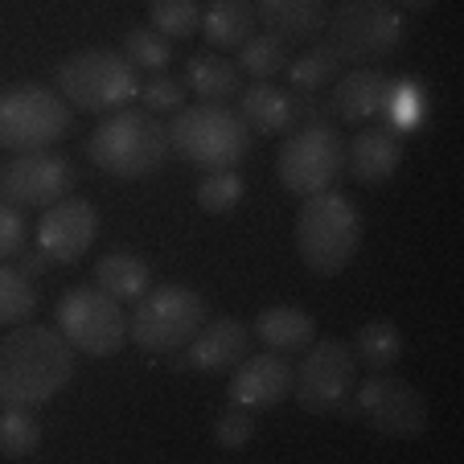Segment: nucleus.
Masks as SVG:
<instances>
[{
    "instance_id": "nucleus-9",
    "label": "nucleus",
    "mask_w": 464,
    "mask_h": 464,
    "mask_svg": "<svg viewBox=\"0 0 464 464\" xmlns=\"http://www.w3.org/2000/svg\"><path fill=\"white\" fill-rule=\"evenodd\" d=\"M66 131H71V103L58 91L42 87V82H21L0 95V144L5 149H53Z\"/></svg>"
},
{
    "instance_id": "nucleus-17",
    "label": "nucleus",
    "mask_w": 464,
    "mask_h": 464,
    "mask_svg": "<svg viewBox=\"0 0 464 464\" xmlns=\"http://www.w3.org/2000/svg\"><path fill=\"white\" fill-rule=\"evenodd\" d=\"M403 165V140L391 128H366L358 131L345 149V173L358 185H382Z\"/></svg>"
},
{
    "instance_id": "nucleus-24",
    "label": "nucleus",
    "mask_w": 464,
    "mask_h": 464,
    "mask_svg": "<svg viewBox=\"0 0 464 464\" xmlns=\"http://www.w3.org/2000/svg\"><path fill=\"white\" fill-rule=\"evenodd\" d=\"M95 280H99V288H103L107 296H115V300H140L144 292L152 288L149 263H144L140 255H128V251L103 255L99 267H95Z\"/></svg>"
},
{
    "instance_id": "nucleus-8",
    "label": "nucleus",
    "mask_w": 464,
    "mask_h": 464,
    "mask_svg": "<svg viewBox=\"0 0 464 464\" xmlns=\"http://www.w3.org/2000/svg\"><path fill=\"white\" fill-rule=\"evenodd\" d=\"M276 173H280L284 189L296 198L334 189L337 177L345 173V144L334 131V123H296L276 152Z\"/></svg>"
},
{
    "instance_id": "nucleus-11",
    "label": "nucleus",
    "mask_w": 464,
    "mask_h": 464,
    "mask_svg": "<svg viewBox=\"0 0 464 464\" xmlns=\"http://www.w3.org/2000/svg\"><path fill=\"white\" fill-rule=\"evenodd\" d=\"M358 382V358L345 342L337 337H324V342H313L308 353L300 358V370L292 378V394L296 403L313 415H329L345 394Z\"/></svg>"
},
{
    "instance_id": "nucleus-3",
    "label": "nucleus",
    "mask_w": 464,
    "mask_h": 464,
    "mask_svg": "<svg viewBox=\"0 0 464 464\" xmlns=\"http://www.w3.org/2000/svg\"><path fill=\"white\" fill-rule=\"evenodd\" d=\"M87 157L95 169L120 181H140L152 177L169 157V128L152 111L120 107L87 136Z\"/></svg>"
},
{
    "instance_id": "nucleus-6",
    "label": "nucleus",
    "mask_w": 464,
    "mask_h": 464,
    "mask_svg": "<svg viewBox=\"0 0 464 464\" xmlns=\"http://www.w3.org/2000/svg\"><path fill=\"white\" fill-rule=\"evenodd\" d=\"M53 79H58V95L66 103L91 115H111L136 103V95H140V71L120 50H107V45L71 53L66 62H58Z\"/></svg>"
},
{
    "instance_id": "nucleus-37",
    "label": "nucleus",
    "mask_w": 464,
    "mask_h": 464,
    "mask_svg": "<svg viewBox=\"0 0 464 464\" xmlns=\"http://www.w3.org/2000/svg\"><path fill=\"white\" fill-rule=\"evenodd\" d=\"M403 9H411V13H428V9H436L440 0H399Z\"/></svg>"
},
{
    "instance_id": "nucleus-21",
    "label": "nucleus",
    "mask_w": 464,
    "mask_h": 464,
    "mask_svg": "<svg viewBox=\"0 0 464 464\" xmlns=\"http://www.w3.org/2000/svg\"><path fill=\"white\" fill-rule=\"evenodd\" d=\"M255 337L276 353H296V350H308V345L316 342V321L304 313V308L272 304L255 316Z\"/></svg>"
},
{
    "instance_id": "nucleus-12",
    "label": "nucleus",
    "mask_w": 464,
    "mask_h": 464,
    "mask_svg": "<svg viewBox=\"0 0 464 464\" xmlns=\"http://www.w3.org/2000/svg\"><path fill=\"white\" fill-rule=\"evenodd\" d=\"M362 420H370V428L386 440H420L428 428V403L403 378H391L386 370H374V378L358 386L353 394Z\"/></svg>"
},
{
    "instance_id": "nucleus-31",
    "label": "nucleus",
    "mask_w": 464,
    "mask_h": 464,
    "mask_svg": "<svg viewBox=\"0 0 464 464\" xmlns=\"http://www.w3.org/2000/svg\"><path fill=\"white\" fill-rule=\"evenodd\" d=\"M243 193H246V185L235 169H214V173H206L198 181V206L206 214H230L243 202Z\"/></svg>"
},
{
    "instance_id": "nucleus-27",
    "label": "nucleus",
    "mask_w": 464,
    "mask_h": 464,
    "mask_svg": "<svg viewBox=\"0 0 464 464\" xmlns=\"http://www.w3.org/2000/svg\"><path fill=\"white\" fill-rule=\"evenodd\" d=\"M42 448V423L34 420V407H0V456L25 460Z\"/></svg>"
},
{
    "instance_id": "nucleus-15",
    "label": "nucleus",
    "mask_w": 464,
    "mask_h": 464,
    "mask_svg": "<svg viewBox=\"0 0 464 464\" xmlns=\"http://www.w3.org/2000/svg\"><path fill=\"white\" fill-rule=\"evenodd\" d=\"M292 362L284 353H259V358H243L230 378V403L263 411V407H280L292 394Z\"/></svg>"
},
{
    "instance_id": "nucleus-5",
    "label": "nucleus",
    "mask_w": 464,
    "mask_h": 464,
    "mask_svg": "<svg viewBox=\"0 0 464 464\" xmlns=\"http://www.w3.org/2000/svg\"><path fill=\"white\" fill-rule=\"evenodd\" d=\"M251 128L227 103H193L173 111L169 123V149L193 169H235L251 152Z\"/></svg>"
},
{
    "instance_id": "nucleus-20",
    "label": "nucleus",
    "mask_w": 464,
    "mask_h": 464,
    "mask_svg": "<svg viewBox=\"0 0 464 464\" xmlns=\"http://www.w3.org/2000/svg\"><path fill=\"white\" fill-rule=\"evenodd\" d=\"M238 115L251 128V136H280V131L296 128V95L272 87V82H255V87L238 91Z\"/></svg>"
},
{
    "instance_id": "nucleus-30",
    "label": "nucleus",
    "mask_w": 464,
    "mask_h": 464,
    "mask_svg": "<svg viewBox=\"0 0 464 464\" xmlns=\"http://www.w3.org/2000/svg\"><path fill=\"white\" fill-rule=\"evenodd\" d=\"M149 17H152L157 34L177 42V37L198 34V25H202V5H198V0H149Z\"/></svg>"
},
{
    "instance_id": "nucleus-4",
    "label": "nucleus",
    "mask_w": 464,
    "mask_h": 464,
    "mask_svg": "<svg viewBox=\"0 0 464 464\" xmlns=\"http://www.w3.org/2000/svg\"><path fill=\"white\" fill-rule=\"evenodd\" d=\"M362 246V214L337 189L304 198L296 214V251L308 272L342 276Z\"/></svg>"
},
{
    "instance_id": "nucleus-14",
    "label": "nucleus",
    "mask_w": 464,
    "mask_h": 464,
    "mask_svg": "<svg viewBox=\"0 0 464 464\" xmlns=\"http://www.w3.org/2000/svg\"><path fill=\"white\" fill-rule=\"evenodd\" d=\"M99 235V210L74 193H66L62 202L45 206L42 222H37V246L50 255V263H79L91 251Z\"/></svg>"
},
{
    "instance_id": "nucleus-34",
    "label": "nucleus",
    "mask_w": 464,
    "mask_h": 464,
    "mask_svg": "<svg viewBox=\"0 0 464 464\" xmlns=\"http://www.w3.org/2000/svg\"><path fill=\"white\" fill-rule=\"evenodd\" d=\"M140 99H144V111H181L185 107V82L173 79V74L157 71L149 82L140 87Z\"/></svg>"
},
{
    "instance_id": "nucleus-2",
    "label": "nucleus",
    "mask_w": 464,
    "mask_h": 464,
    "mask_svg": "<svg viewBox=\"0 0 464 464\" xmlns=\"http://www.w3.org/2000/svg\"><path fill=\"white\" fill-rule=\"evenodd\" d=\"M342 66H378L407 42V17L391 0H345L316 37Z\"/></svg>"
},
{
    "instance_id": "nucleus-25",
    "label": "nucleus",
    "mask_w": 464,
    "mask_h": 464,
    "mask_svg": "<svg viewBox=\"0 0 464 464\" xmlns=\"http://www.w3.org/2000/svg\"><path fill=\"white\" fill-rule=\"evenodd\" d=\"M353 358L358 366H370V370H391L394 362L403 358V334H399V324L391 321H366L353 334Z\"/></svg>"
},
{
    "instance_id": "nucleus-1",
    "label": "nucleus",
    "mask_w": 464,
    "mask_h": 464,
    "mask_svg": "<svg viewBox=\"0 0 464 464\" xmlns=\"http://www.w3.org/2000/svg\"><path fill=\"white\" fill-rule=\"evenodd\" d=\"M74 378V345L45 324L0 337V407H45Z\"/></svg>"
},
{
    "instance_id": "nucleus-26",
    "label": "nucleus",
    "mask_w": 464,
    "mask_h": 464,
    "mask_svg": "<svg viewBox=\"0 0 464 464\" xmlns=\"http://www.w3.org/2000/svg\"><path fill=\"white\" fill-rule=\"evenodd\" d=\"M243 74H251L255 82H272L276 74H284L288 66V42H280L276 34H251L243 45H238V62H235Z\"/></svg>"
},
{
    "instance_id": "nucleus-36",
    "label": "nucleus",
    "mask_w": 464,
    "mask_h": 464,
    "mask_svg": "<svg viewBox=\"0 0 464 464\" xmlns=\"http://www.w3.org/2000/svg\"><path fill=\"white\" fill-rule=\"evenodd\" d=\"M45 267H50V255H45L42 246H37V251H21V272H25L29 280H34V276H42Z\"/></svg>"
},
{
    "instance_id": "nucleus-22",
    "label": "nucleus",
    "mask_w": 464,
    "mask_h": 464,
    "mask_svg": "<svg viewBox=\"0 0 464 464\" xmlns=\"http://www.w3.org/2000/svg\"><path fill=\"white\" fill-rule=\"evenodd\" d=\"M181 82L202 103H227V99H235L243 91V71H238L235 62L218 58V53H198V58L185 62Z\"/></svg>"
},
{
    "instance_id": "nucleus-33",
    "label": "nucleus",
    "mask_w": 464,
    "mask_h": 464,
    "mask_svg": "<svg viewBox=\"0 0 464 464\" xmlns=\"http://www.w3.org/2000/svg\"><path fill=\"white\" fill-rule=\"evenodd\" d=\"M255 436V415L251 407H238L230 403L227 411L214 420V444L222 448V452H238V448H246Z\"/></svg>"
},
{
    "instance_id": "nucleus-28",
    "label": "nucleus",
    "mask_w": 464,
    "mask_h": 464,
    "mask_svg": "<svg viewBox=\"0 0 464 464\" xmlns=\"http://www.w3.org/2000/svg\"><path fill=\"white\" fill-rule=\"evenodd\" d=\"M37 313V288L21 267H9L0 259V329L5 324H25Z\"/></svg>"
},
{
    "instance_id": "nucleus-10",
    "label": "nucleus",
    "mask_w": 464,
    "mask_h": 464,
    "mask_svg": "<svg viewBox=\"0 0 464 464\" xmlns=\"http://www.w3.org/2000/svg\"><path fill=\"white\" fill-rule=\"evenodd\" d=\"M53 316H58V334L79 353L111 358V353H120L128 345V313L103 288L62 292L58 304H53Z\"/></svg>"
},
{
    "instance_id": "nucleus-23",
    "label": "nucleus",
    "mask_w": 464,
    "mask_h": 464,
    "mask_svg": "<svg viewBox=\"0 0 464 464\" xmlns=\"http://www.w3.org/2000/svg\"><path fill=\"white\" fill-rule=\"evenodd\" d=\"M198 29L214 50H238L255 34V5L251 0H210Z\"/></svg>"
},
{
    "instance_id": "nucleus-32",
    "label": "nucleus",
    "mask_w": 464,
    "mask_h": 464,
    "mask_svg": "<svg viewBox=\"0 0 464 464\" xmlns=\"http://www.w3.org/2000/svg\"><path fill=\"white\" fill-rule=\"evenodd\" d=\"M337 66H342V62H337L334 53L316 42L304 58L288 62V66H284V74L292 79V87H296V91H321V87H329V82L337 79Z\"/></svg>"
},
{
    "instance_id": "nucleus-29",
    "label": "nucleus",
    "mask_w": 464,
    "mask_h": 464,
    "mask_svg": "<svg viewBox=\"0 0 464 464\" xmlns=\"http://www.w3.org/2000/svg\"><path fill=\"white\" fill-rule=\"evenodd\" d=\"M120 53L136 66V71H165L169 62H173V53H177V45L169 42L165 34H157V29H128L123 34V45H120Z\"/></svg>"
},
{
    "instance_id": "nucleus-16",
    "label": "nucleus",
    "mask_w": 464,
    "mask_h": 464,
    "mask_svg": "<svg viewBox=\"0 0 464 464\" xmlns=\"http://www.w3.org/2000/svg\"><path fill=\"white\" fill-rule=\"evenodd\" d=\"M246 345H251V329L243 321H235V316H218V321L202 324V334L185 345L189 353L177 366L202 370V374H227L246 358Z\"/></svg>"
},
{
    "instance_id": "nucleus-7",
    "label": "nucleus",
    "mask_w": 464,
    "mask_h": 464,
    "mask_svg": "<svg viewBox=\"0 0 464 464\" xmlns=\"http://www.w3.org/2000/svg\"><path fill=\"white\" fill-rule=\"evenodd\" d=\"M206 316H210V300L202 292L181 288V284L149 288L136 300V313L128 316V342H136L144 353L185 350L202 334Z\"/></svg>"
},
{
    "instance_id": "nucleus-13",
    "label": "nucleus",
    "mask_w": 464,
    "mask_h": 464,
    "mask_svg": "<svg viewBox=\"0 0 464 464\" xmlns=\"http://www.w3.org/2000/svg\"><path fill=\"white\" fill-rule=\"evenodd\" d=\"M74 189V165L62 152L37 149L17 152L13 165L0 169V198L13 206H53Z\"/></svg>"
},
{
    "instance_id": "nucleus-18",
    "label": "nucleus",
    "mask_w": 464,
    "mask_h": 464,
    "mask_svg": "<svg viewBox=\"0 0 464 464\" xmlns=\"http://www.w3.org/2000/svg\"><path fill=\"white\" fill-rule=\"evenodd\" d=\"M255 21H263L267 34H276L280 42H316L324 34L329 21V5L324 0H251Z\"/></svg>"
},
{
    "instance_id": "nucleus-19",
    "label": "nucleus",
    "mask_w": 464,
    "mask_h": 464,
    "mask_svg": "<svg viewBox=\"0 0 464 464\" xmlns=\"http://www.w3.org/2000/svg\"><path fill=\"white\" fill-rule=\"evenodd\" d=\"M386 95H391V79L374 66H353L350 74L334 82V99H329V115L342 123H366L370 115L386 111Z\"/></svg>"
},
{
    "instance_id": "nucleus-35",
    "label": "nucleus",
    "mask_w": 464,
    "mask_h": 464,
    "mask_svg": "<svg viewBox=\"0 0 464 464\" xmlns=\"http://www.w3.org/2000/svg\"><path fill=\"white\" fill-rule=\"evenodd\" d=\"M25 235H29V227H25L21 206L0 198V259H13V255L25 251Z\"/></svg>"
}]
</instances>
